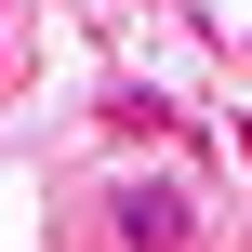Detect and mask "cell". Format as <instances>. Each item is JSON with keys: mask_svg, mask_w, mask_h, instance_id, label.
<instances>
[{"mask_svg": "<svg viewBox=\"0 0 252 252\" xmlns=\"http://www.w3.org/2000/svg\"><path fill=\"white\" fill-rule=\"evenodd\" d=\"M106 239L120 252H199V199H186L173 173H133V186L106 199Z\"/></svg>", "mask_w": 252, "mask_h": 252, "instance_id": "1", "label": "cell"}, {"mask_svg": "<svg viewBox=\"0 0 252 252\" xmlns=\"http://www.w3.org/2000/svg\"><path fill=\"white\" fill-rule=\"evenodd\" d=\"M0 13H13V0H0Z\"/></svg>", "mask_w": 252, "mask_h": 252, "instance_id": "2", "label": "cell"}]
</instances>
